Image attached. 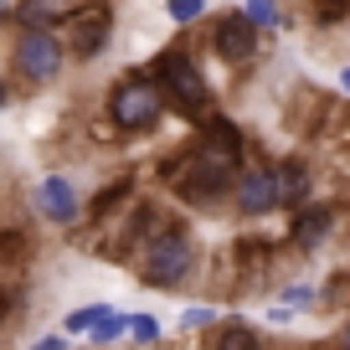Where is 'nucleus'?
Returning a JSON list of instances; mask_svg holds the SVG:
<instances>
[{
  "instance_id": "nucleus-1",
  "label": "nucleus",
  "mask_w": 350,
  "mask_h": 350,
  "mask_svg": "<svg viewBox=\"0 0 350 350\" xmlns=\"http://www.w3.org/2000/svg\"><path fill=\"white\" fill-rule=\"evenodd\" d=\"M150 67H154L150 77H154V88H160V98L170 103L180 119H206V113H211V88H206L201 67L191 62L186 52H175V46H170V52H160Z\"/></svg>"
},
{
  "instance_id": "nucleus-2",
  "label": "nucleus",
  "mask_w": 350,
  "mask_h": 350,
  "mask_svg": "<svg viewBox=\"0 0 350 350\" xmlns=\"http://www.w3.org/2000/svg\"><path fill=\"white\" fill-rule=\"evenodd\" d=\"M191 268H196V242H191V232L186 227H160L150 242H144L139 284L144 288H175Z\"/></svg>"
},
{
  "instance_id": "nucleus-3",
  "label": "nucleus",
  "mask_w": 350,
  "mask_h": 350,
  "mask_svg": "<svg viewBox=\"0 0 350 350\" xmlns=\"http://www.w3.org/2000/svg\"><path fill=\"white\" fill-rule=\"evenodd\" d=\"M160 113H165V98H160V88H154V77H124V83L113 88V98H109V119L119 124L124 134L154 129Z\"/></svg>"
},
{
  "instance_id": "nucleus-4",
  "label": "nucleus",
  "mask_w": 350,
  "mask_h": 350,
  "mask_svg": "<svg viewBox=\"0 0 350 350\" xmlns=\"http://www.w3.org/2000/svg\"><path fill=\"white\" fill-rule=\"evenodd\" d=\"M227 191H232V160H217V154H196L175 175V196L186 206H217Z\"/></svg>"
},
{
  "instance_id": "nucleus-5",
  "label": "nucleus",
  "mask_w": 350,
  "mask_h": 350,
  "mask_svg": "<svg viewBox=\"0 0 350 350\" xmlns=\"http://www.w3.org/2000/svg\"><path fill=\"white\" fill-rule=\"evenodd\" d=\"M109 26H113L109 0H77V5H67V46L77 57H98L109 46Z\"/></svg>"
},
{
  "instance_id": "nucleus-6",
  "label": "nucleus",
  "mask_w": 350,
  "mask_h": 350,
  "mask_svg": "<svg viewBox=\"0 0 350 350\" xmlns=\"http://www.w3.org/2000/svg\"><path fill=\"white\" fill-rule=\"evenodd\" d=\"M62 42H57L52 31H21L16 36V52H11V62H16V72L26 77V83H52L57 72H62Z\"/></svg>"
},
{
  "instance_id": "nucleus-7",
  "label": "nucleus",
  "mask_w": 350,
  "mask_h": 350,
  "mask_svg": "<svg viewBox=\"0 0 350 350\" xmlns=\"http://www.w3.org/2000/svg\"><path fill=\"white\" fill-rule=\"evenodd\" d=\"M232 201L242 217H268L278 206V175L273 170H242L232 175Z\"/></svg>"
},
{
  "instance_id": "nucleus-8",
  "label": "nucleus",
  "mask_w": 350,
  "mask_h": 350,
  "mask_svg": "<svg viewBox=\"0 0 350 350\" xmlns=\"http://www.w3.org/2000/svg\"><path fill=\"white\" fill-rule=\"evenodd\" d=\"M211 46H217L221 62H247V57L258 52V26H252L242 11H227L217 26H211Z\"/></svg>"
},
{
  "instance_id": "nucleus-9",
  "label": "nucleus",
  "mask_w": 350,
  "mask_h": 350,
  "mask_svg": "<svg viewBox=\"0 0 350 350\" xmlns=\"http://www.w3.org/2000/svg\"><path fill=\"white\" fill-rule=\"evenodd\" d=\"M36 211H42L46 221H57V227H72V221L83 217V201H77L72 180H62V175H46L42 186H36Z\"/></svg>"
},
{
  "instance_id": "nucleus-10",
  "label": "nucleus",
  "mask_w": 350,
  "mask_h": 350,
  "mask_svg": "<svg viewBox=\"0 0 350 350\" xmlns=\"http://www.w3.org/2000/svg\"><path fill=\"white\" fill-rule=\"evenodd\" d=\"M201 154H217V160H242V129L221 113H206L201 119Z\"/></svg>"
},
{
  "instance_id": "nucleus-11",
  "label": "nucleus",
  "mask_w": 350,
  "mask_h": 350,
  "mask_svg": "<svg viewBox=\"0 0 350 350\" xmlns=\"http://www.w3.org/2000/svg\"><path fill=\"white\" fill-rule=\"evenodd\" d=\"M329 227H335V206H299V217H294V242L299 247H319V242L329 237Z\"/></svg>"
},
{
  "instance_id": "nucleus-12",
  "label": "nucleus",
  "mask_w": 350,
  "mask_h": 350,
  "mask_svg": "<svg viewBox=\"0 0 350 350\" xmlns=\"http://www.w3.org/2000/svg\"><path fill=\"white\" fill-rule=\"evenodd\" d=\"M278 206H304L309 201V170L299 160H288V165H278Z\"/></svg>"
},
{
  "instance_id": "nucleus-13",
  "label": "nucleus",
  "mask_w": 350,
  "mask_h": 350,
  "mask_svg": "<svg viewBox=\"0 0 350 350\" xmlns=\"http://www.w3.org/2000/svg\"><path fill=\"white\" fill-rule=\"evenodd\" d=\"M119 335H129V314H119V309H103L98 319H93V325H88V340H93V345H113V340Z\"/></svg>"
},
{
  "instance_id": "nucleus-14",
  "label": "nucleus",
  "mask_w": 350,
  "mask_h": 350,
  "mask_svg": "<svg viewBox=\"0 0 350 350\" xmlns=\"http://www.w3.org/2000/svg\"><path fill=\"white\" fill-rule=\"evenodd\" d=\"M211 350H262V335H258V329H247V325H221Z\"/></svg>"
},
{
  "instance_id": "nucleus-15",
  "label": "nucleus",
  "mask_w": 350,
  "mask_h": 350,
  "mask_svg": "<svg viewBox=\"0 0 350 350\" xmlns=\"http://www.w3.org/2000/svg\"><path fill=\"white\" fill-rule=\"evenodd\" d=\"M26 258H31V237L26 232H0V268H16Z\"/></svg>"
},
{
  "instance_id": "nucleus-16",
  "label": "nucleus",
  "mask_w": 350,
  "mask_h": 350,
  "mask_svg": "<svg viewBox=\"0 0 350 350\" xmlns=\"http://www.w3.org/2000/svg\"><path fill=\"white\" fill-rule=\"evenodd\" d=\"M242 16H247L258 31H273V26H278V0H247V5H242Z\"/></svg>"
},
{
  "instance_id": "nucleus-17",
  "label": "nucleus",
  "mask_w": 350,
  "mask_h": 350,
  "mask_svg": "<svg viewBox=\"0 0 350 350\" xmlns=\"http://www.w3.org/2000/svg\"><path fill=\"white\" fill-rule=\"evenodd\" d=\"M124 196H129V180H113V186H103L98 196H93V217H109L113 206H124Z\"/></svg>"
},
{
  "instance_id": "nucleus-18",
  "label": "nucleus",
  "mask_w": 350,
  "mask_h": 350,
  "mask_svg": "<svg viewBox=\"0 0 350 350\" xmlns=\"http://www.w3.org/2000/svg\"><path fill=\"white\" fill-rule=\"evenodd\" d=\"M103 309H109V304H83V309H72V314H67V325H62V335H88V325H93Z\"/></svg>"
},
{
  "instance_id": "nucleus-19",
  "label": "nucleus",
  "mask_w": 350,
  "mask_h": 350,
  "mask_svg": "<svg viewBox=\"0 0 350 350\" xmlns=\"http://www.w3.org/2000/svg\"><path fill=\"white\" fill-rule=\"evenodd\" d=\"M165 11H170L175 26H191L201 11H206V0H165Z\"/></svg>"
},
{
  "instance_id": "nucleus-20",
  "label": "nucleus",
  "mask_w": 350,
  "mask_h": 350,
  "mask_svg": "<svg viewBox=\"0 0 350 350\" xmlns=\"http://www.w3.org/2000/svg\"><path fill=\"white\" fill-rule=\"evenodd\" d=\"M129 335L139 340V345H150V340H160V319L154 314H129Z\"/></svg>"
},
{
  "instance_id": "nucleus-21",
  "label": "nucleus",
  "mask_w": 350,
  "mask_h": 350,
  "mask_svg": "<svg viewBox=\"0 0 350 350\" xmlns=\"http://www.w3.org/2000/svg\"><path fill=\"white\" fill-rule=\"evenodd\" d=\"M314 16L325 26H335V21H345V16H350V0H314Z\"/></svg>"
},
{
  "instance_id": "nucleus-22",
  "label": "nucleus",
  "mask_w": 350,
  "mask_h": 350,
  "mask_svg": "<svg viewBox=\"0 0 350 350\" xmlns=\"http://www.w3.org/2000/svg\"><path fill=\"white\" fill-rule=\"evenodd\" d=\"M211 319H217L211 309H186V314H180V325H186V329H206Z\"/></svg>"
},
{
  "instance_id": "nucleus-23",
  "label": "nucleus",
  "mask_w": 350,
  "mask_h": 350,
  "mask_svg": "<svg viewBox=\"0 0 350 350\" xmlns=\"http://www.w3.org/2000/svg\"><path fill=\"white\" fill-rule=\"evenodd\" d=\"M31 350H67V335H46V340H36Z\"/></svg>"
},
{
  "instance_id": "nucleus-24",
  "label": "nucleus",
  "mask_w": 350,
  "mask_h": 350,
  "mask_svg": "<svg viewBox=\"0 0 350 350\" xmlns=\"http://www.w3.org/2000/svg\"><path fill=\"white\" fill-rule=\"evenodd\" d=\"M309 299H314V288H288L284 304H309Z\"/></svg>"
},
{
  "instance_id": "nucleus-25",
  "label": "nucleus",
  "mask_w": 350,
  "mask_h": 350,
  "mask_svg": "<svg viewBox=\"0 0 350 350\" xmlns=\"http://www.w3.org/2000/svg\"><path fill=\"white\" fill-rule=\"evenodd\" d=\"M11 309H16V299L5 294V288H0V325H5V319H11Z\"/></svg>"
},
{
  "instance_id": "nucleus-26",
  "label": "nucleus",
  "mask_w": 350,
  "mask_h": 350,
  "mask_svg": "<svg viewBox=\"0 0 350 350\" xmlns=\"http://www.w3.org/2000/svg\"><path fill=\"white\" fill-rule=\"evenodd\" d=\"M11 16H16V0H0V26L11 21Z\"/></svg>"
},
{
  "instance_id": "nucleus-27",
  "label": "nucleus",
  "mask_w": 350,
  "mask_h": 350,
  "mask_svg": "<svg viewBox=\"0 0 350 350\" xmlns=\"http://www.w3.org/2000/svg\"><path fill=\"white\" fill-rule=\"evenodd\" d=\"M340 350H350V319H345V329H340Z\"/></svg>"
},
{
  "instance_id": "nucleus-28",
  "label": "nucleus",
  "mask_w": 350,
  "mask_h": 350,
  "mask_svg": "<svg viewBox=\"0 0 350 350\" xmlns=\"http://www.w3.org/2000/svg\"><path fill=\"white\" fill-rule=\"evenodd\" d=\"M340 88H345V93H350V67H340Z\"/></svg>"
},
{
  "instance_id": "nucleus-29",
  "label": "nucleus",
  "mask_w": 350,
  "mask_h": 350,
  "mask_svg": "<svg viewBox=\"0 0 350 350\" xmlns=\"http://www.w3.org/2000/svg\"><path fill=\"white\" fill-rule=\"evenodd\" d=\"M0 109H5V88H0Z\"/></svg>"
},
{
  "instance_id": "nucleus-30",
  "label": "nucleus",
  "mask_w": 350,
  "mask_h": 350,
  "mask_svg": "<svg viewBox=\"0 0 350 350\" xmlns=\"http://www.w3.org/2000/svg\"><path fill=\"white\" fill-rule=\"evenodd\" d=\"M345 150H350V129H345Z\"/></svg>"
}]
</instances>
